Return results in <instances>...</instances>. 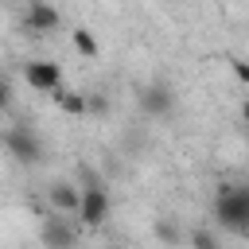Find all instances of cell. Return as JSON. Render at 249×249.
<instances>
[{"instance_id":"cell-12","label":"cell","mask_w":249,"mask_h":249,"mask_svg":"<svg viewBox=\"0 0 249 249\" xmlns=\"http://www.w3.org/2000/svg\"><path fill=\"white\" fill-rule=\"evenodd\" d=\"M86 113L105 117V113H109V97H105V93H86Z\"/></svg>"},{"instance_id":"cell-15","label":"cell","mask_w":249,"mask_h":249,"mask_svg":"<svg viewBox=\"0 0 249 249\" xmlns=\"http://www.w3.org/2000/svg\"><path fill=\"white\" fill-rule=\"evenodd\" d=\"M230 66H233V74H237L241 82H249V62H241V58H233Z\"/></svg>"},{"instance_id":"cell-5","label":"cell","mask_w":249,"mask_h":249,"mask_svg":"<svg viewBox=\"0 0 249 249\" xmlns=\"http://www.w3.org/2000/svg\"><path fill=\"white\" fill-rule=\"evenodd\" d=\"M78 218H82V226H89V230H97V226L109 218V195H105V187H101V183H93V187H86V191H82Z\"/></svg>"},{"instance_id":"cell-19","label":"cell","mask_w":249,"mask_h":249,"mask_svg":"<svg viewBox=\"0 0 249 249\" xmlns=\"http://www.w3.org/2000/svg\"><path fill=\"white\" fill-rule=\"evenodd\" d=\"M245 187H249V183H245Z\"/></svg>"},{"instance_id":"cell-13","label":"cell","mask_w":249,"mask_h":249,"mask_svg":"<svg viewBox=\"0 0 249 249\" xmlns=\"http://www.w3.org/2000/svg\"><path fill=\"white\" fill-rule=\"evenodd\" d=\"M191 249H218V237L210 230H191Z\"/></svg>"},{"instance_id":"cell-10","label":"cell","mask_w":249,"mask_h":249,"mask_svg":"<svg viewBox=\"0 0 249 249\" xmlns=\"http://www.w3.org/2000/svg\"><path fill=\"white\" fill-rule=\"evenodd\" d=\"M152 233H156V241H163L167 249H175V245L183 241V230H179V222H175V218H156Z\"/></svg>"},{"instance_id":"cell-8","label":"cell","mask_w":249,"mask_h":249,"mask_svg":"<svg viewBox=\"0 0 249 249\" xmlns=\"http://www.w3.org/2000/svg\"><path fill=\"white\" fill-rule=\"evenodd\" d=\"M47 202L54 214H78V202H82V191L74 183H51L47 187Z\"/></svg>"},{"instance_id":"cell-18","label":"cell","mask_w":249,"mask_h":249,"mask_svg":"<svg viewBox=\"0 0 249 249\" xmlns=\"http://www.w3.org/2000/svg\"><path fill=\"white\" fill-rule=\"evenodd\" d=\"M245 140H249V128H245Z\"/></svg>"},{"instance_id":"cell-2","label":"cell","mask_w":249,"mask_h":249,"mask_svg":"<svg viewBox=\"0 0 249 249\" xmlns=\"http://www.w3.org/2000/svg\"><path fill=\"white\" fill-rule=\"evenodd\" d=\"M0 148H4L16 163H39V160H43V140H39L27 124H8V128H0Z\"/></svg>"},{"instance_id":"cell-14","label":"cell","mask_w":249,"mask_h":249,"mask_svg":"<svg viewBox=\"0 0 249 249\" xmlns=\"http://www.w3.org/2000/svg\"><path fill=\"white\" fill-rule=\"evenodd\" d=\"M0 109H12V82L0 78Z\"/></svg>"},{"instance_id":"cell-6","label":"cell","mask_w":249,"mask_h":249,"mask_svg":"<svg viewBox=\"0 0 249 249\" xmlns=\"http://www.w3.org/2000/svg\"><path fill=\"white\" fill-rule=\"evenodd\" d=\"M140 109L148 113V117H167L171 109H175V93L167 89V86H144L140 89Z\"/></svg>"},{"instance_id":"cell-11","label":"cell","mask_w":249,"mask_h":249,"mask_svg":"<svg viewBox=\"0 0 249 249\" xmlns=\"http://www.w3.org/2000/svg\"><path fill=\"white\" fill-rule=\"evenodd\" d=\"M70 39H74V51H78L82 58H97V39H93L86 27H74V31H70Z\"/></svg>"},{"instance_id":"cell-17","label":"cell","mask_w":249,"mask_h":249,"mask_svg":"<svg viewBox=\"0 0 249 249\" xmlns=\"http://www.w3.org/2000/svg\"><path fill=\"white\" fill-rule=\"evenodd\" d=\"M109 249H124V245H109Z\"/></svg>"},{"instance_id":"cell-7","label":"cell","mask_w":249,"mask_h":249,"mask_svg":"<svg viewBox=\"0 0 249 249\" xmlns=\"http://www.w3.org/2000/svg\"><path fill=\"white\" fill-rule=\"evenodd\" d=\"M23 23H27V31H35V35H47V31H54V27H58V12H54L47 0H31V4H27V16H23Z\"/></svg>"},{"instance_id":"cell-1","label":"cell","mask_w":249,"mask_h":249,"mask_svg":"<svg viewBox=\"0 0 249 249\" xmlns=\"http://www.w3.org/2000/svg\"><path fill=\"white\" fill-rule=\"evenodd\" d=\"M214 218L226 233H237L245 237L249 233V187H237V183H222L218 198H214Z\"/></svg>"},{"instance_id":"cell-16","label":"cell","mask_w":249,"mask_h":249,"mask_svg":"<svg viewBox=\"0 0 249 249\" xmlns=\"http://www.w3.org/2000/svg\"><path fill=\"white\" fill-rule=\"evenodd\" d=\"M241 117H245V128H249V101L241 105Z\"/></svg>"},{"instance_id":"cell-4","label":"cell","mask_w":249,"mask_h":249,"mask_svg":"<svg viewBox=\"0 0 249 249\" xmlns=\"http://www.w3.org/2000/svg\"><path fill=\"white\" fill-rule=\"evenodd\" d=\"M23 78H27V86L39 89V93L62 89V70H58V62H51V58H31V62L23 66Z\"/></svg>"},{"instance_id":"cell-3","label":"cell","mask_w":249,"mask_h":249,"mask_svg":"<svg viewBox=\"0 0 249 249\" xmlns=\"http://www.w3.org/2000/svg\"><path fill=\"white\" fill-rule=\"evenodd\" d=\"M39 241H43V249H74L78 245V230H74V222L66 214L51 210L43 218V226H39Z\"/></svg>"},{"instance_id":"cell-9","label":"cell","mask_w":249,"mask_h":249,"mask_svg":"<svg viewBox=\"0 0 249 249\" xmlns=\"http://www.w3.org/2000/svg\"><path fill=\"white\" fill-rule=\"evenodd\" d=\"M51 97H54V105H58L62 113H70V117H82V113H86V93H78V89H54Z\"/></svg>"}]
</instances>
